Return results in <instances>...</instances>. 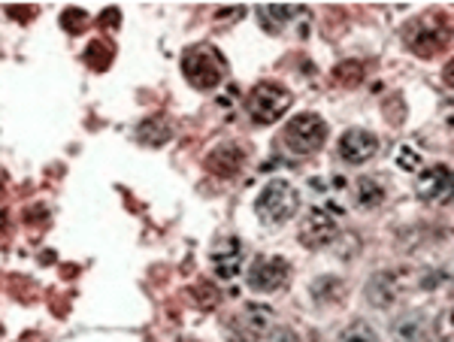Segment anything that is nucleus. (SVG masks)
<instances>
[{"instance_id":"f257e3e1","label":"nucleus","mask_w":454,"mask_h":342,"mask_svg":"<svg viewBox=\"0 0 454 342\" xmlns=\"http://www.w3.org/2000/svg\"><path fill=\"white\" fill-rule=\"evenodd\" d=\"M182 73L197 91H212L225 82L227 64L212 46H191L182 55Z\"/></svg>"},{"instance_id":"f03ea898","label":"nucleus","mask_w":454,"mask_h":342,"mask_svg":"<svg viewBox=\"0 0 454 342\" xmlns=\"http://www.w3.org/2000/svg\"><path fill=\"white\" fill-rule=\"evenodd\" d=\"M291 106V91L276 85V82H261L252 88V94L245 97V110H249L254 124H272L279 121Z\"/></svg>"},{"instance_id":"7ed1b4c3","label":"nucleus","mask_w":454,"mask_h":342,"mask_svg":"<svg viewBox=\"0 0 454 342\" xmlns=\"http://www.w3.org/2000/svg\"><path fill=\"white\" fill-rule=\"evenodd\" d=\"M297 206H300V197H297V191L288 185L285 179H272L267 182V188L258 194L254 200V212H258L261 221H288L291 215L297 212Z\"/></svg>"},{"instance_id":"20e7f679","label":"nucleus","mask_w":454,"mask_h":342,"mask_svg":"<svg viewBox=\"0 0 454 342\" xmlns=\"http://www.w3.org/2000/svg\"><path fill=\"white\" fill-rule=\"evenodd\" d=\"M327 139V124L315 112H303L291 119V124L282 130V143L291 155H312L324 146Z\"/></svg>"},{"instance_id":"39448f33","label":"nucleus","mask_w":454,"mask_h":342,"mask_svg":"<svg viewBox=\"0 0 454 342\" xmlns=\"http://www.w3.org/2000/svg\"><path fill=\"white\" fill-rule=\"evenodd\" d=\"M270 321H272L270 306L249 303L239 315H234V321H230V333H234L236 342H258L263 333L270 330Z\"/></svg>"},{"instance_id":"423d86ee","label":"nucleus","mask_w":454,"mask_h":342,"mask_svg":"<svg viewBox=\"0 0 454 342\" xmlns=\"http://www.w3.org/2000/svg\"><path fill=\"white\" fill-rule=\"evenodd\" d=\"M249 288L258 291V294H272L276 288L285 285L288 279V264L282 261V257H254V264L249 266Z\"/></svg>"},{"instance_id":"0eeeda50","label":"nucleus","mask_w":454,"mask_h":342,"mask_svg":"<svg viewBox=\"0 0 454 342\" xmlns=\"http://www.w3.org/2000/svg\"><path fill=\"white\" fill-rule=\"evenodd\" d=\"M336 233H340V228H336V221L324 210H309L306 219L300 221V243L306 248H321L333 243Z\"/></svg>"},{"instance_id":"6e6552de","label":"nucleus","mask_w":454,"mask_h":342,"mask_svg":"<svg viewBox=\"0 0 454 342\" xmlns=\"http://www.w3.org/2000/svg\"><path fill=\"white\" fill-rule=\"evenodd\" d=\"M243 164H245V148L234 146V143H221L206 155V170L216 173V176H221V179L236 176V173L243 170Z\"/></svg>"},{"instance_id":"1a4fd4ad","label":"nucleus","mask_w":454,"mask_h":342,"mask_svg":"<svg viewBox=\"0 0 454 342\" xmlns=\"http://www.w3.org/2000/svg\"><path fill=\"white\" fill-rule=\"evenodd\" d=\"M378 152V139L373 137L369 130H360V128H351L342 133L340 139V155L345 157L349 164H363L369 161Z\"/></svg>"},{"instance_id":"9d476101","label":"nucleus","mask_w":454,"mask_h":342,"mask_svg":"<svg viewBox=\"0 0 454 342\" xmlns=\"http://www.w3.org/2000/svg\"><path fill=\"white\" fill-rule=\"evenodd\" d=\"M445 33H448V28H436V15H427V19H421L415 24V31H412V37H409L412 52H418L421 58L436 55L445 46Z\"/></svg>"},{"instance_id":"9b49d317","label":"nucleus","mask_w":454,"mask_h":342,"mask_svg":"<svg viewBox=\"0 0 454 342\" xmlns=\"http://www.w3.org/2000/svg\"><path fill=\"white\" fill-rule=\"evenodd\" d=\"M212 264L221 279H234L243 270V243L236 237H225L212 246Z\"/></svg>"},{"instance_id":"f8f14e48","label":"nucleus","mask_w":454,"mask_h":342,"mask_svg":"<svg viewBox=\"0 0 454 342\" xmlns=\"http://www.w3.org/2000/svg\"><path fill=\"white\" fill-rule=\"evenodd\" d=\"M415 188H418V197H424V200H448V194H451V170L445 164L430 166V170H424L418 176Z\"/></svg>"},{"instance_id":"ddd939ff","label":"nucleus","mask_w":454,"mask_h":342,"mask_svg":"<svg viewBox=\"0 0 454 342\" xmlns=\"http://www.w3.org/2000/svg\"><path fill=\"white\" fill-rule=\"evenodd\" d=\"M397 294H400V288H397V276H394V273H376V276L367 282V300L376 309H387V306L397 300Z\"/></svg>"},{"instance_id":"4468645a","label":"nucleus","mask_w":454,"mask_h":342,"mask_svg":"<svg viewBox=\"0 0 454 342\" xmlns=\"http://www.w3.org/2000/svg\"><path fill=\"white\" fill-rule=\"evenodd\" d=\"M137 137L143 139L146 146L161 148L164 143H170V137H173V124H170L167 119H164V115H152V119H146L143 124H139Z\"/></svg>"},{"instance_id":"2eb2a0df","label":"nucleus","mask_w":454,"mask_h":342,"mask_svg":"<svg viewBox=\"0 0 454 342\" xmlns=\"http://www.w3.org/2000/svg\"><path fill=\"white\" fill-rule=\"evenodd\" d=\"M424 333H427V324L418 312L403 315V318L394 321V336H397V342H421Z\"/></svg>"},{"instance_id":"dca6fc26","label":"nucleus","mask_w":454,"mask_h":342,"mask_svg":"<svg viewBox=\"0 0 454 342\" xmlns=\"http://www.w3.org/2000/svg\"><path fill=\"white\" fill-rule=\"evenodd\" d=\"M112 58H115V46L110 40H94V43H88V49H85V64L97 73L110 70Z\"/></svg>"},{"instance_id":"f3484780","label":"nucleus","mask_w":454,"mask_h":342,"mask_svg":"<svg viewBox=\"0 0 454 342\" xmlns=\"http://www.w3.org/2000/svg\"><path fill=\"white\" fill-rule=\"evenodd\" d=\"M297 10L291 3H267V6H261L258 15H261V22L270 28V33H279V24L288 22L294 15Z\"/></svg>"},{"instance_id":"a211bd4d","label":"nucleus","mask_w":454,"mask_h":342,"mask_svg":"<svg viewBox=\"0 0 454 342\" xmlns=\"http://www.w3.org/2000/svg\"><path fill=\"white\" fill-rule=\"evenodd\" d=\"M363 64L360 61H342V64H336L333 67V79H336V85H345V88H354V85H360L363 82Z\"/></svg>"},{"instance_id":"6ab92c4d","label":"nucleus","mask_w":454,"mask_h":342,"mask_svg":"<svg viewBox=\"0 0 454 342\" xmlns=\"http://www.w3.org/2000/svg\"><path fill=\"white\" fill-rule=\"evenodd\" d=\"M342 297V282L333 279V276H324V279H315L312 282V300L318 303H333V300Z\"/></svg>"},{"instance_id":"aec40b11","label":"nucleus","mask_w":454,"mask_h":342,"mask_svg":"<svg viewBox=\"0 0 454 342\" xmlns=\"http://www.w3.org/2000/svg\"><path fill=\"white\" fill-rule=\"evenodd\" d=\"M382 197H385V191L378 182L373 179H360L358 182V203L363 206V210H373V206L382 203Z\"/></svg>"},{"instance_id":"412c9836","label":"nucleus","mask_w":454,"mask_h":342,"mask_svg":"<svg viewBox=\"0 0 454 342\" xmlns=\"http://www.w3.org/2000/svg\"><path fill=\"white\" fill-rule=\"evenodd\" d=\"M340 342H378V336L367 321H351L349 327L340 333Z\"/></svg>"},{"instance_id":"4be33fe9","label":"nucleus","mask_w":454,"mask_h":342,"mask_svg":"<svg viewBox=\"0 0 454 342\" xmlns=\"http://www.w3.org/2000/svg\"><path fill=\"white\" fill-rule=\"evenodd\" d=\"M88 22H91L88 12L79 10V6H76V10H64L61 12V28L67 31V33H82V31L88 28Z\"/></svg>"},{"instance_id":"5701e85b","label":"nucleus","mask_w":454,"mask_h":342,"mask_svg":"<svg viewBox=\"0 0 454 342\" xmlns=\"http://www.w3.org/2000/svg\"><path fill=\"white\" fill-rule=\"evenodd\" d=\"M194 300L197 306H203V309H212V306L218 303V291L209 285V282H200V285L194 288Z\"/></svg>"},{"instance_id":"b1692460","label":"nucleus","mask_w":454,"mask_h":342,"mask_svg":"<svg viewBox=\"0 0 454 342\" xmlns=\"http://www.w3.org/2000/svg\"><path fill=\"white\" fill-rule=\"evenodd\" d=\"M97 24L106 31H115V28H121V12L115 10V6H110V10H103L101 15H97Z\"/></svg>"},{"instance_id":"393cba45","label":"nucleus","mask_w":454,"mask_h":342,"mask_svg":"<svg viewBox=\"0 0 454 342\" xmlns=\"http://www.w3.org/2000/svg\"><path fill=\"white\" fill-rule=\"evenodd\" d=\"M270 342H300V336H297V330H291V327H279L270 336Z\"/></svg>"},{"instance_id":"a878e982","label":"nucleus","mask_w":454,"mask_h":342,"mask_svg":"<svg viewBox=\"0 0 454 342\" xmlns=\"http://www.w3.org/2000/svg\"><path fill=\"white\" fill-rule=\"evenodd\" d=\"M421 157L415 152H409V148H400V166H406V170H418Z\"/></svg>"},{"instance_id":"bb28decb","label":"nucleus","mask_w":454,"mask_h":342,"mask_svg":"<svg viewBox=\"0 0 454 342\" xmlns=\"http://www.w3.org/2000/svg\"><path fill=\"white\" fill-rule=\"evenodd\" d=\"M439 336H442V342H451V312L448 309H445L439 318Z\"/></svg>"},{"instance_id":"cd10ccee","label":"nucleus","mask_w":454,"mask_h":342,"mask_svg":"<svg viewBox=\"0 0 454 342\" xmlns=\"http://www.w3.org/2000/svg\"><path fill=\"white\" fill-rule=\"evenodd\" d=\"M243 15H245V10H243V6H236V10H218L216 19L218 22H230V19H243Z\"/></svg>"},{"instance_id":"c85d7f7f","label":"nucleus","mask_w":454,"mask_h":342,"mask_svg":"<svg viewBox=\"0 0 454 342\" xmlns=\"http://www.w3.org/2000/svg\"><path fill=\"white\" fill-rule=\"evenodd\" d=\"M10 15H15V19H24V22H28L30 15H34V10H15V6H10Z\"/></svg>"},{"instance_id":"c756f323","label":"nucleus","mask_w":454,"mask_h":342,"mask_svg":"<svg viewBox=\"0 0 454 342\" xmlns=\"http://www.w3.org/2000/svg\"><path fill=\"white\" fill-rule=\"evenodd\" d=\"M0 197H3V182H0Z\"/></svg>"}]
</instances>
